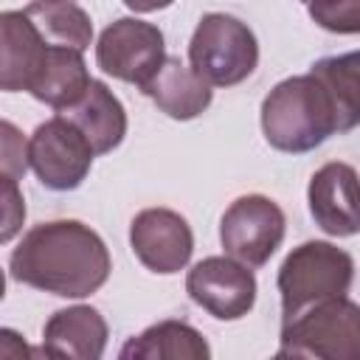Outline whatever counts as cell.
Returning a JSON list of instances; mask_svg holds the SVG:
<instances>
[{
  "mask_svg": "<svg viewBox=\"0 0 360 360\" xmlns=\"http://www.w3.org/2000/svg\"><path fill=\"white\" fill-rule=\"evenodd\" d=\"M0 129H3V174L20 180L25 174V169L31 166V160H28V141L20 135V129L11 121H3Z\"/></svg>",
  "mask_w": 360,
  "mask_h": 360,
  "instance_id": "44dd1931",
  "label": "cell"
},
{
  "mask_svg": "<svg viewBox=\"0 0 360 360\" xmlns=\"http://www.w3.org/2000/svg\"><path fill=\"white\" fill-rule=\"evenodd\" d=\"M166 62L163 31L155 22L138 17H121L110 22L96 42V65L127 84L143 90Z\"/></svg>",
  "mask_w": 360,
  "mask_h": 360,
  "instance_id": "8992f818",
  "label": "cell"
},
{
  "mask_svg": "<svg viewBox=\"0 0 360 360\" xmlns=\"http://www.w3.org/2000/svg\"><path fill=\"white\" fill-rule=\"evenodd\" d=\"M31 22L39 28V34L62 48L87 51L93 42V22L90 14L76 6L73 0H34L22 8Z\"/></svg>",
  "mask_w": 360,
  "mask_h": 360,
  "instance_id": "d6986e66",
  "label": "cell"
},
{
  "mask_svg": "<svg viewBox=\"0 0 360 360\" xmlns=\"http://www.w3.org/2000/svg\"><path fill=\"white\" fill-rule=\"evenodd\" d=\"M118 354L121 360H208L211 346L186 321H158L129 338Z\"/></svg>",
  "mask_w": 360,
  "mask_h": 360,
  "instance_id": "e0dca14e",
  "label": "cell"
},
{
  "mask_svg": "<svg viewBox=\"0 0 360 360\" xmlns=\"http://www.w3.org/2000/svg\"><path fill=\"white\" fill-rule=\"evenodd\" d=\"M112 262L104 239L79 219H51L22 233L11 250L14 281L59 298H87L110 278Z\"/></svg>",
  "mask_w": 360,
  "mask_h": 360,
  "instance_id": "6da1fadb",
  "label": "cell"
},
{
  "mask_svg": "<svg viewBox=\"0 0 360 360\" xmlns=\"http://www.w3.org/2000/svg\"><path fill=\"white\" fill-rule=\"evenodd\" d=\"M309 73L323 84L332 101L338 135L360 127V51L323 56L312 62Z\"/></svg>",
  "mask_w": 360,
  "mask_h": 360,
  "instance_id": "ac0fdd59",
  "label": "cell"
},
{
  "mask_svg": "<svg viewBox=\"0 0 360 360\" xmlns=\"http://www.w3.org/2000/svg\"><path fill=\"white\" fill-rule=\"evenodd\" d=\"M141 93L149 96L158 110L174 121H191L202 115L214 98L211 84L191 65H183L180 56H166L163 68Z\"/></svg>",
  "mask_w": 360,
  "mask_h": 360,
  "instance_id": "9a60e30c",
  "label": "cell"
},
{
  "mask_svg": "<svg viewBox=\"0 0 360 360\" xmlns=\"http://www.w3.org/2000/svg\"><path fill=\"white\" fill-rule=\"evenodd\" d=\"M264 141L287 155H304L338 132L332 101L312 76H290L278 82L262 101Z\"/></svg>",
  "mask_w": 360,
  "mask_h": 360,
  "instance_id": "7a4b0ae2",
  "label": "cell"
},
{
  "mask_svg": "<svg viewBox=\"0 0 360 360\" xmlns=\"http://www.w3.org/2000/svg\"><path fill=\"white\" fill-rule=\"evenodd\" d=\"M352 281L354 259L343 248L321 239L301 242L284 256L276 278L281 295V323L326 298L346 295Z\"/></svg>",
  "mask_w": 360,
  "mask_h": 360,
  "instance_id": "3957f363",
  "label": "cell"
},
{
  "mask_svg": "<svg viewBox=\"0 0 360 360\" xmlns=\"http://www.w3.org/2000/svg\"><path fill=\"white\" fill-rule=\"evenodd\" d=\"M0 87L6 93H17L31 87V82L37 79L45 53L53 42H48L39 28L31 22V17L25 11H3L0 14Z\"/></svg>",
  "mask_w": 360,
  "mask_h": 360,
  "instance_id": "4fadbf2b",
  "label": "cell"
},
{
  "mask_svg": "<svg viewBox=\"0 0 360 360\" xmlns=\"http://www.w3.org/2000/svg\"><path fill=\"white\" fill-rule=\"evenodd\" d=\"M3 202H6V211H3V233L0 239L3 242H11L14 233L20 231L22 219H25V202H22V194L17 188V180L3 174Z\"/></svg>",
  "mask_w": 360,
  "mask_h": 360,
  "instance_id": "7402d4cb",
  "label": "cell"
},
{
  "mask_svg": "<svg viewBox=\"0 0 360 360\" xmlns=\"http://www.w3.org/2000/svg\"><path fill=\"white\" fill-rule=\"evenodd\" d=\"M188 65L211 87H233L245 82L259 65L256 34L248 22L222 11H211L191 34Z\"/></svg>",
  "mask_w": 360,
  "mask_h": 360,
  "instance_id": "5b68a950",
  "label": "cell"
},
{
  "mask_svg": "<svg viewBox=\"0 0 360 360\" xmlns=\"http://www.w3.org/2000/svg\"><path fill=\"white\" fill-rule=\"evenodd\" d=\"M278 357L360 360V304L346 295L326 298L281 323Z\"/></svg>",
  "mask_w": 360,
  "mask_h": 360,
  "instance_id": "277c9868",
  "label": "cell"
},
{
  "mask_svg": "<svg viewBox=\"0 0 360 360\" xmlns=\"http://www.w3.org/2000/svg\"><path fill=\"white\" fill-rule=\"evenodd\" d=\"M90 73L84 65V53L76 48H62V45H51L45 53V62L37 73V79L31 82L28 93L53 107V110H65L70 104H76L84 90L90 87Z\"/></svg>",
  "mask_w": 360,
  "mask_h": 360,
  "instance_id": "2e32d148",
  "label": "cell"
},
{
  "mask_svg": "<svg viewBox=\"0 0 360 360\" xmlns=\"http://www.w3.org/2000/svg\"><path fill=\"white\" fill-rule=\"evenodd\" d=\"M188 298L217 321H239L256 304V276L233 256H205L186 276Z\"/></svg>",
  "mask_w": 360,
  "mask_h": 360,
  "instance_id": "9c48e42d",
  "label": "cell"
},
{
  "mask_svg": "<svg viewBox=\"0 0 360 360\" xmlns=\"http://www.w3.org/2000/svg\"><path fill=\"white\" fill-rule=\"evenodd\" d=\"M93 146L84 132L65 115H53L28 138V160L37 180L51 191H73L93 166Z\"/></svg>",
  "mask_w": 360,
  "mask_h": 360,
  "instance_id": "52a82bcc",
  "label": "cell"
},
{
  "mask_svg": "<svg viewBox=\"0 0 360 360\" xmlns=\"http://www.w3.org/2000/svg\"><path fill=\"white\" fill-rule=\"evenodd\" d=\"M107 321L96 307L76 304L68 309H56L42 326V354L98 360L107 349Z\"/></svg>",
  "mask_w": 360,
  "mask_h": 360,
  "instance_id": "7c38bea8",
  "label": "cell"
},
{
  "mask_svg": "<svg viewBox=\"0 0 360 360\" xmlns=\"http://www.w3.org/2000/svg\"><path fill=\"white\" fill-rule=\"evenodd\" d=\"M307 202L315 225L329 236L360 233V174L343 160L323 163L307 188Z\"/></svg>",
  "mask_w": 360,
  "mask_h": 360,
  "instance_id": "8fae6325",
  "label": "cell"
},
{
  "mask_svg": "<svg viewBox=\"0 0 360 360\" xmlns=\"http://www.w3.org/2000/svg\"><path fill=\"white\" fill-rule=\"evenodd\" d=\"M56 115H65L68 121H73L84 132L96 155L112 152L127 135V110L121 98L98 79L90 82V87L76 104L56 110Z\"/></svg>",
  "mask_w": 360,
  "mask_h": 360,
  "instance_id": "5bb4252c",
  "label": "cell"
},
{
  "mask_svg": "<svg viewBox=\"0 0 360 360\" xmlns=\"http://www.w3.org/2000/svg\"><path fill=\"white\" fill-rule=\"evenodd\" d=\"M129 245L146 270L172 276L188 264L194 253V233L177 211L143 208L129 222Z\"/></svg>",
  "mask_w": 360,
  "mask_h": 360,
  "instance_id": "30bf717a",
  "label": "cell"
},
{
  "mask_svg": "<svg viewBox=\"0 0 360 360\" xmlns=\"http://www.w3.org/2000/svg\"><path fill=\"white\" fill-rule=\"evenodd\" d=\"M304 3H309V0H304Z\"/></svg>",
  "mask_w": 360,
  "mask_h": 360,
  "instance_id": "603a6c76",
  "label": "cell"
},
{
  "mask_svg": "<svg viewBox=\"0 0 360 360\" xmlns=\"http://www.w3.org/2000/svg\"><path fill=\"white\" fill-rule=\"evenodd\" d=\"M287 231L284 211L264 194L236 197L219 219V242L228 256L248 267H262L281 248Z\"/></svg>",
  "mask_w": 360,
  "mask_h": 360,
  "instance_id": "ba28073f",
  "label": "cell"
},
{
  "mask_svg": "<svg viewBox=\"0 0 360 360\" xmlns=\"http://www.w3.org/2000/svg\"><path fill=\"white\" fill-rule=\"evenodd\" d=\"M309 20L332 34H360V0H309Z\"/></svg>",
  "mask_w": 360,
  "mask_h": 360,
  "instance_id": "ffe728a7",
  "label": "cell"
}]
</instances>
